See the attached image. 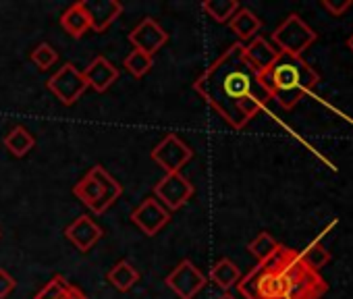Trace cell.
I'll return each instance as SVG.
<instances>
[{"mask_svg": "<svg viewBox=\"0 0 353 299\" xmlns=\"http://www.w3.org/2000/svg\"><path fill=\"white\" fill-rule=\"evenodd\" d=\"M123 67L127 69L129 75H133L135 79H139V77H143L145 73H150V69L154 67V59L148 56V54H143V52H139V50H131V52L125 56Z\"/></svg>", "mask_w": 353, "mask_h": 299, "instance_id": "cell-24", "label": "cell"}, {"mask_svg": "<svg viewBox=\"0 0 353 299\" xmlns=\"http://www.w3.org/2000/svg\"><path fill=\"white\" fill-rule=\"evenodd\" d=\"M351 0H345V3H330V0H322V9L328 11L332 17H341L347 9H351Z\"/></svg>", "mask_w": 353, "mask_h": 299, "instance_id": "cell-28", "label": "cell"}, {"mask_svg": "<svg viewBox=\"0 0 353 299\" xmlns=\"http://www.w3.org/2000/svg\"><path fill=\"white\" fill-rule=\"evenodd\" d=\"M81 73L88 87H94L100 94L106 92L119 79V67H114L106 56H96Z\"/></svg>", "mask_w": 353, "mask_h": 299, "instance_id": "cell-14", "label": "cell"}, {"mask_svg": "<svg viewBox=\"0 0 353 299\" xmlns=\"http://www.w3.org/2000/svg\"><path fill=\"white\" fill-rule=\"evenodd\" d=\"M81 5L90 15L92 30L96 34L106 32L123 13V5L117 0H81Z\"/></svg>", "mask_w": 353, "mask_h": 299, "instance_id": "cell-13", "label": "cell"}, {"mask_svg": "<svg viewBox=\"0 0 353 299\" xmlns=\"http://www.w3.org/2000/svg\"><path fill=\"white\" fill-rule=\"evenodd\" d=\"M32 63L40 69V71H48L57 61H59V52L54 50V46H50L48 42H42L34 48L32 52Z\"/></svg>", "mask_w": 353, "mask_h": 299, "instance_id": "cell-25", "label": "cell"}, {"mask_svg": "<svg viewBox=\"0 0 353 299\" xmlns=\"http://www.w3.org/2000/svg\"><path fill=\"white\" fill-rule=\"evenodd\" d=\"M299 258H301V262H303L310 270H314V272H318L320 268H324V266L330 262V254H328V249H326L320 241L307 245V247L299 254Z\"/></svg>", "mask_w": 353, "mask_h": 299, "instance_id": "cell-23", "label": "cell"}, {"mask_svg": "<svg viewBox=\"0 0 353 299\" xmlns=\"http://www.w3.org/2000/svg\"><path fill=\"white\" fill-rule=\"evenodd\" d=\"M274 48L283 54L301 56L303 50H307L316 42V32L303 23L299 15H289L272 34Z\"/></svg>", "mask_w": 353, "mask_h": 299, "instance_id": "cell-5", "label": "cell"}, {"mask_svg": "<svg viewBox=\"0 0 353 299\" xmlns=\"http://www.w3.org/2000/svg\"><path fill=\"white\" fill-rule=\"evenodd\" d=\"M229 28L233 30V34L241 40V42H252L256 36H258V32L262 30V21H260V17L254 13V11H250V9H239L235 15H233V19L229 21Z\"/></svg>", "mask_w": 353, "mask_h": 299, "instance_id": "cell-17", "label": "cell"}, {"mask_svg": "<svg viewBox=\"0 0 353 299\" xmlns=\"http://www.w3.org/2000/svg\"><path fill=\"white\" fill-rule=\"evenodd\" d=\"M131 223L148 237L158 235L168 223H170V212L156 200V198H145L133 212H131Z\"/></svg>", "mask_w": 353, "mask_h": 299, "instance_id": "cell-10", "label": "cell"}, {"mask_svg": "<svg viewBox=\"0 0 353 299\" xmlns=\"http://www.w3.org/2000/svg\"><path fill=\"white\" fill-rule=\"evenodd\" d=\"M61 25H63V30H65L71 38H81V36H85V32L92 30L90 15H88V11L83 9L81 3L71 5V7L63 13Z\"/></svg>", "mask_w": 353, "mask_h": 299, "instance_id": "cell-16", "label": "cell"}, {"mask_svg": "<svg viewBox=\"0 0 353 299\" xmlns=\"http://www.w3.org/2000/svg\"><path fill=\"white\" fill-rule=\"evenodd\" d=\"M69 289H71V282H67L65 276L57 274L42 287V291L34 299H63Z\"/></svg>", "mask_w": 353, "mask_h": 299, "instance_id": "cell-26", "label": "cell"}, {"mask_svg": "<svg viewBox=\"0 0 353 299\" xmlns=\"http://www.w3.org/2000/svg\"><path fill=\"white\" fill-rule=\"evenodd\" d=\"M73 194L94 214H102V212H106L123 196V187H121V183L102 165H96L73 187Z\"/></svg>", "mask_w": 353, "mask_h": 299, "instance_id": "cell-4", "label": "cell"}, {"mask_svg": "<svg viewBox=\"0 0 353 299\" xmlns=\"http://www.w3.org/2000/svg\"><path fill=\"white\" fill-rule=\"evenodd\" d=\"M245 44H233L194 83V90L235 129L245 127L270 100L260 73L243 54Z\"/></svg>", "mask_w": 353, "mask_h": 299, "instance_id": "cell-1", "label": "cell"}, {"mask_svg": "<svg viewBox=\"0 0 353 299\" xmlns=\"http://www.w3.org/2000/svg\"><path fill=\"white\" fill-rule=\"evenodd\" d=\"M196 194V187L190 179H185L181 173H172V175H164L156 187H154V198L168 210L174 212L183 208L192 196Z\"/></svg>", "mask_w": 353, "mask_h": 299, "instance_id": "cell-7", "label": "cell"}, {"mask_svg": "<svg viewBox=\"0 0 353 299\" xmlns=\"http://www.w3.org/2000/svg\"><path fill=\"white\" fill-rule=\"evenodd\" d=\"M243 54H245L248 63L262 75L276 63L281 52L268 40H264L262 36H256L248 46H243Z\"/></svg>", "mask_w": 353, "mask_h": 299, "instance_id": "cell-15", "label": "cell"}, {"mask_svg": "<svg viewBox=\"0 0 353 299\" xmlns=\"http://www.w3.org/2000/svg\"><path fill=\"white\" fill-rule=\"evenodd\" d=\"M104 231L96 225V220L92 216H77L67 229H65V237L81 251H90L100 239H102Z\"/></svg>", "mask_w": 353, "mask_h": 299, "instance_id": "cell-12", "label": "cell"}, {"mask_svg": "<svg viewBox=\"0 0 353 299\" xmlns=\"http://www.w3.org/2000/svg\"><path fill=\"white\" fill-rule=\"evenodd\" d=\"M248 249H250V254L256 256V260L262 264V262H268V260L281 249V243H279L270 233L264 231V233H260L254 241H250Z\"/></svg>", "mask_w": 353, "mask_h": 299, "instance_id": "cell-22", "label": "cell"}, {"mask_svg": "<svg viewBox=\"0 0 353 299\" xmlns=\"http://www.w3.org/2000/svg\"><path fill=\"white\" fill-rule=\"evenodd\" d=\"M219 299H235V297H233V295H231V293H225V295H221V297H219Z\"/></svg>", "mask_w": 353, "mask_h": 299, "instance_id": "cell-30", "label": "cell"}, {"mask_svg": "<svg viewBox=\"0 0 353 299\" xmlns=\"http://www.w3.org/2000/svg\"><path fill=\"white\" fill-rule=\"evenodd\" d=\"M36 145V137L32 135L30 129L26 127H13L9 131V135L5 137V147L17 158H23L26 154H30V150Z\"/></svg>", "mask_w": 353, "mask_h": 299, "instance_id": "cell-20", "label": "cell"}, {"mask_svg": "<svg viewBox=\"0 0 353 299\" xmlns=\"http://www.w3.org/2000/svg\"><path fill=\"white\" fill-rule=\"evenodd\" d=\"M129 42L133 44V50H139L154 59V54L168 42V34L160 28L158 21H154L152 17H145L129 34Z\"/></svg>", "mask_w": 353, "mask_h": 299, "instance_id": "cell-11", "label": "cell"}, {"mask_svg": "<svg viewBox=\"0 0 353 299\" xmlns=\"http://www.w3.org/2000/svg\"><path fill=\"white\" fill-rule=\"evenodd\" d=\"M106 278H108V282H110L117 291L127 293V291H131V289L139 282V272H137V268H135L129 260H119V262L108 270Z\"/></svg>", "mask_w": 353, "mask_h": 299, "instance_id": "cell-18", "label": "cell"}, {"mask_svg": "<svg viewBox=\"0 0 353 299\" xmlns=\"http://www.w3.org/2000/svg\"><path fill=\"white\" fill-rule=\"evenodd\" d=\"M150 156L166 175H172V173H181V169L194 158V150L174 133H168L154 145Z\"/></svg>", "mask_w": 353, "mask_h": 299, "instance_id": "cell-6", "label": "cell"}, {"mask_svg": "<svg viewBox=\"0 0 353 299\" xmlns=\"http://www.w3.org/2000/svg\"><path fill=\"white\" fill-rule=\"evenodd\" d=\"M0 237H3V231H0Z\"/></svg>", "mask_w": 353, "mask_h": 299, "instance_id": "cell-31", "label": "cell"}, {"mask_svg": "<svg viewBox=\"0 0 353 299\" xmlns=\"http://www.w3.org/2000/svg\"><path fill=\"white\" fill-rule=\"evenodd\" d=\"M208 278H210L216 287H221L223 291H229V289H233V287L241 280V270L237 268V264H235L233 260L223 258V260H219V262L212 266Z\"/></svg>", "mask_w": 353, "mask_h": 299, "instance_id": "cell-19", "label": "cell"}, {"mask_svg": "<svg viewBox=\"0 0 353 299\" xmlns=\"http://www.w3.org/2000/svg\"><path fill=\"white\" fill-rule=\"evenodd\" d=\"M268 262L285 278V299H320L326 293V282L301 262L297 251L281 245Z\"/></svg>", "mask_w": 353, "mask_h": 299, "instance_id": "cell-3", "label": "cell"}, {"mask_svg": "<svg viewBox=\"0 0 353 299\" xmlns=\"http://www.w3.org/2000/svg\"><path fill=\"white\" fill-rule=\"evenodd\" d=\"M270 100H276L285 110L297 106V102L316 87L318 73L301 59L291 54H279L276 63L260 75Z\"/></svg>", "mask_w": 353, "mask_h": 299, "instance_id": "cell-2", "label": "cell"}, {"mask_svg": "<svg viewBox=\"0 0 353 299\" xmlns=\"http://www.w3.org/2000/svg\"><path fill=\"white\" fill-rule=\"evenodd\" d=\"M347 46H349V50L353 52V34L349 36V40H347Z\"/></svg>", "mask_w": 353, "mask_h": 299, "instance_id": "cell-29", "label": "cell"}, {"mask_svg": "<svg viewBox=\"0 0 353 299\" xmlns=\"http://www.w3.org/2000/svg\"><path fill=\"white\" fill-rule=\"evenodd\" d=\"M239 9L237 0H204L202 3V11L219 23H229Z\"/></svg>", "mask_w": 353, "mask_h": 299, "instance_id": "cell-21", "label": "cell"}, {"mask_svg": "<svg viewBox=\"0 0 353 299\" xmlns=\"http://www.w3.org/2000/svg\"><path fill=\"white\" fill-rule=\"evenodd\" d=\"M164 282L179 299H194L206 287L208 278L192 260H183L170 274H166Z\"/></svg>", "mask_w": 353, "mask_h": 299, "instance_id": "cell-8", "label": "cell"}, {"mask_svg": "<svg viewBox=\"0 0 353 299\" xmlns=\"http://www.w3.org/2000/svg\"><path fill=\"white\" fill-rule=\"evenodd\" d=\"M46 87H48L65 106H71V104H75V102L83 96V92L88 90V83H85V79H83V73H81L75 65L67 63V65H63V67L46 81Z\"/></svg>", "mask_w": 353, "mask_h": 299, "instance_id": "cell-9", "label": "cell"}, {"mask_svg": "<svg viewBox=\"0 0 353 299\" xmlns=\"http://www.w3.org/2000/svg\"><path fill=\"white\" fill-rule=\"evenodd\" d=\"M15 285H17L15 278L7 270L0 268V299H7L15 291Z\"/></svg>", "mask_w": 353, "mask_h": 299, "instance_id": "cell-27", "label": "cell"}]
</instances>
